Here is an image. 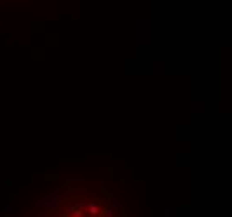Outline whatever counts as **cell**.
Masks as SVG:
<instances>
[{"label": "cell", "instance_id": "obj_1", "mask_svg": "<svg viewBox=\"0 0 232 217\" xmlns=\"http://www.w3.org/2000/svg\"><path fill=\"white\" fill-rule=\"evenodd\" d=\"M87 211H89V214H92V216H99V214H100V209H99L95 204H89Z\"/></svg>", "mask_w": 232, "mask_h": 217}, {"label": "cell", "instance_id": "obj_2", "mask_svg": "<svg viewBox=\"0 0 232 217\" xmlns=\"http://www.w3.org/2000/svg\"><path fill=\"white\" fill-rule=\"evenodd\" d=\"M74 214H75V217H80L82 212H80V209H74Z\"/></svg>", "mask_w": 232, "mask_h": 217}]
</instances>
